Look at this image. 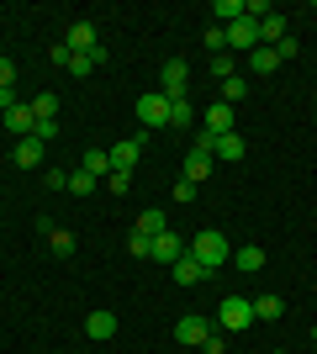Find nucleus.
I'll use <instances>...</instances> for the list:
<instances>
[{
	"label": "nucleus",
	"mask_w": 317,
	"mask_h": 354,
	"mask_svg": "<svg viewBox=\"0 0 317 354\" xmlns=\"http://www.w3.org/2000/svg\"><path fill=\"white\" fill-rule=\"evenodd\" d=\"M185 249H191V254L201 259V270H206V275H217V270H222L227 259H233V243H227V233H222V227H201V233L191 238Z\"/></svg>",
	"instance_id": "nucleus-1"
},
{
	"label": "nucleus",
	"mask_w": 317,
	"mask_h": 354,
	"mask_svg": "<svg viewBox=\"0 0 317 354\" xmlns=\"http://www.w3.org/2000/svg\"><path fill=\"white\" fill-rule=\"evenodd\" d=\"M217 328H222V333H243V328H254V301L227 296L222 307H217Z\"/></svg>",
	"instance_id": "nucleus-2"
},
{
	"label": "nucleus",
	"mask_w": 317,
	"mask_h": 354,
	"mask_svg": "<svg viewBox=\"0 0 317 354\" xmlns=\"http://www.w3.org/2000/svg\"><path fill=\"white\" fill-rule=\"evenodd\" d=\"M185 90H191V64L185 59H164V69H159V95L185 101Z\"/></svg>",
	"instance_id": "nucleus-3"
},
{
	"label": "nucleus",
	"mask_w": 317,
	"mask_h": 354,
	"mask_svg": "<svg viewBox=\"0 0 317 354\" xmlns=\"http://www.w3.org/2000/svg\"><path fill=\"white\" fill-rule=\"evenodd\" d=\"M137 127L153 133V127H169V95L148 90V95H137Z\"/></svg>",
	"instance_id": "nucleus-4"
},
{
	"label": "nucleus",
	"mask_w": 317,
	"mask_h": 354,
	"mask_svg": "<svg viewBox=\"0 0 317 354\" xmlns=\"http://www.w3.org/2000/svg\"><path fill=\"white\" fill-rule=\"evenodd\" d=\"M211 333H217V328H211V317H196V312H185L180 323H175V339H180V344H191V349H201V344H206Z\"/></svg>",
	"instance_id": "nucleus-5"
},
{
	"label": "nucleus",
	"mask_w": 317,
	"mask_h": 354,
	"mask_svg": "<svg viewBox=\"0 0 317 354\" xmlns=\"http://www.w3.org/2000/svg\"><path fill=\"white\" fill-rule=\"evenodd\" d=\"M143 143H148V133L122 138L117 148H106V153H111V169H127V175H133V169H137V159H143Z\"/></svg>",
	"instance_id": "nucleus-6"
},
{
	"label": "nucleus",
	"mask_w": 317,
	"mask_h": 354,
	"mask_svg": "<svg viewBox=\"0 0 317 354\" xmlns=\"http://www.w3.org/2000/svg\"><path fill=\"white\" fill-rule=\"evenodd\" d=\"M180 254H185V238H180V233H159V238H153V249H148V259L169 270L175 259H180Z\"/></svg>",
	"instance_id": "nucleus-7"
},
{
	"label": "nucleus",
	"mask_w": 317,
	"mask_h": 354,
	"mask_svg": "<svg viewBox=\"0 0 317 354\" xmlns=\"http://www.w3.org/2000/svg\"><path fill=\"white\" fill-rule=\"evenodd\" d=\"M201 133H211V138H222V133H233V106H206V117H201Z\"/></svg>",
	"instance_id": "nucleus-8"
},
{
	"label": "nucleus",
	"mask_w": 317,
	"mask_h": 354,
	"mask_svg": "<svg viewBox=\"0 0 317 354\" xmlns=\"http://www.w3.org/2000/svg\"><path fill=\"white\" fill-rule=\"evenodd\" d=\"M169 275H175V281H180V286H196V281H206V270H201V259H196V254H191V249H185L180 259L169 265Z\"/></svg>",
	"instance_id": "nucleus-9"
},
{
	"label": "nucleus",
	"mask_w": 317,
	"mask_h": 354,
	"mask_svg": "<svg viewBox=\"0 0 317 354\" xmlns=\"http://www.w3.org/2000/svg\"><path fill=\"white\" fill-rule=\"evenodd\" d=\"M64 48H69V53H90V48H101V37H95L90 21H75V27H69V37H64Z\"/></svg>",
	"instance_id": "nucleus-10"
},
{
	"label": "nucleus",
	"mask_w": 317,
	"mask_h": 354,
	"mask_svg": "<svg viewBox=\"0 0 317 354\" xmlns=\"http://www.w3.org/2000/svg\"><path fill=\"white\" fill-rule=\"evenodd\" d=\"M211 159H222V164H238V159H243V133H238V127L211 143Z\"/></svg>",
	"instance_id": "nucleus-11"
},
{
	"label": "nucleus",
	"mask_w": 317,
	"mask_h": 354,
	"mask_svg": "<svg viewBox=\"0 0 317 354\" xmlns=\"http://www.w3.org/2000/svg\"><path fill=\"white\" fill-rule=\"evenodd\" d=\"M275 317H286V301H280L275 291L254 296V323H275Z\"/></svg>",
	"instance_id": "nucleus-12"
},
{
	"label": "nucleus",
	"mask_w": 317,
	"mask_h": 354,
	"mask_svg": "<svg viewBox=\"0 0 317 354\" xmlns=\"http://www.w3.org/2000/svg\"><path fill=\"white\" fill-rule=\"evenodd\" d=\"M206 175H211V153H206V148H191V153H185V180L201 185Z\"/></svg>",
	"instance_id": "nucleus-13"
},
{
	"label": "nucleus",
	"mask_w": 317,
	"mask_h": 354,
	"mask_svg": "<svg viewBox=\"0 0 317 354\" xmlns=\"http://www.w3.org/2000/svg\"><path fill=\"white\" fill-rule=\"evenodd\" d=\"M79 169H85L90 180H106V175H111V153H106V148H85V159H79Z\"/></svg>",
	"instance_id": "nucleus-14"
},
{
	"label": "nucleus",
	"mask_w": 317,
	"mask_h": 354,
	"mask_svg": "<svg viewBox=\"0 0 317 354\" xmlns=\"http://www.w3.org/2000/svg\"><path fill=\"white\" fill-rule=\"evenodd\" d=\"M85 333H90V339H117V312H90V317H85Z\"/></svg>",
	"instance_id": "nucleus-15"
},
{
	"label": "nucleus",
	"mask_w": 317,
	"mask_h": 354,
	"mask_svg": "<svg viewBox=\"0 0 317 354\" xmlns=\"http://www.w3.org/2000/svg\"><path fill=\"white\" fill-rule=\"evenodd\" d=\"M233 265H238L243 275H254V270H265V249H259V243H243V249H233Z\"/></svg>",
	"instance_id": "nucleus-16"
},
{
	"label": "nucleus",
	"mask_w": 317,
	"mask_h": 354,
	"mask_svg": "<svg viewBox=\"0 0 317 354\" xmlns=\"http://www.w3.org/2000/svg\"><path fill=\"white\" fill-rule=\"evenodd\" d=\"M133 233H143V238H159V233H169L164 212H159V207H148V212H143V217L133 222Z\"/></svg>",
	"instance_id": "nucleus-17"
},
{
	"label": "nucleus",
	"mask_w": 317,
	"mask_h": 354,
	"mask_svg": "<svg viewBox=\"0 0 317 354\" xmlns=\"http://www.w3.org/2000/svg\"><path fill=\"white\" fill-rule=\"evenodd\" d=\"M32 122H37V117H32V106H27V101H21V106H11V111H6V127H11L16 138H32Z\"/></svg>",
	"instance_id": "nucleus-18"
},
{
	"label": "nucleus",
	"mask_w": 317,
	"mask_h": 354,
	"mask_svg": "<svg viewBox=\"0 0 317 354\" xmlns=\"http://www.w3.org/2000/svg\"><path fill=\"white\" fill-rule=\"evenodd\" d=\"M43 153H48V148L37 143V138H21V143H16V164H21V169H37Z\"/></svg>",
	"instance_id": "nucleus-19"
},
{
	"label": "nucleus",
	"mask_w": 317,
	"mask_h": 354,
	"mask_svg": "<svg viewBox=\"0 0 317 354\" xmlns=\"http://www.w3.org/2000/svg\"><path fill=\"white\" fill-rule=\"evenodd\" d=\"M249 69H254V74H275V69H280V59H275V48H265V43H259L254 53H249Z\"/></svg>",
	"instance_id": "nucleus-20"
},
{
	"label": "nucleus",
	"mask_w": 317,
	"mask_h": 354,
	"mask_svg": "<svg viewBox=\"0 0 317 354\" xmlns=\"http://www.w3.org/2000/svg\"><path fill=\"white\" fill-rule=\"evenodd\" d=\"M169 127H196V106H191V95H185V101H169Z\"/></svg>",
	"instance_id": "nucleus-21"
},
{
	"label": "nucleus",
	"mask_w": 317,
	"mask_h": 354,
	"mask_svg": "<svg viewBox=\"0 0 317 354\" xmlns=\"http://www.w3.org/2000/svg\"><path fill=\"white\" fill-rule=\"evenodd\" d=\"M280 37H286V21H280V16H265V21H259V43H265V48H275V43H280Z\"/></svg>",
	"instance_id": "nucleus-22"
},
{
	"label": "nucleus",
	"mask_w": 317,
	"mask_h": 354,
	"mask_svg": "<svg viewBox=\"0 0 317 354\" xmlns=\"http://www.w3.org/2000/svg\"><path fill=\"white\" fill-rule=\"evenodd\" d=\"M243 95H249V85H243V74H227V80H222V106H238Z\"/></svg>",
	"instance_id": "nucleus-23"
},
{
	"label": "nucleus",
	"mask_w": 317,
	"mask_h": 354,
	"mask_svg": "<svg viewBox=\"0 0 317 354\" xmlns=\"http://www.w3.org/2000/svg\"><path fill=\"white\" fill-rule=\"evenodd\" d=\"M32 138H37V143H53V138H59V117H37V122H32Z\"/></svg>",
	"instance_id": "nucleus-24"
},
{
	"label": "nucleus",
	"mask_w": 317,
	"mask_h": 354,
	"mask_svg": "<svg viewBox=\"0 0 317 354\" xmlns=\"http://www.w3.org/2000/svg\"><path fill=\"white\" fill-rule=\"evenodd\" d=\"M211 16H222L227 27H233V21H238V16H249V11H243V0H217V6H211Z\"/></svg>",
	"instance_id": "nucleus-25"
},
{
	"label": "nucleus",
	"mask_w": 317,
	"mask_h": 354,
	"mask_svg": "<svg viewBox=\"0 0 317 354\" xmlns=\"http://www.w3.org/2000/svg\"><path fill=\"white\" fill-rule=\"evenodd\" d=\"M101 185H106L111 196H127V191H133V175H127V169H111V175H106Z\"/></svg>",
	"instance_id": "nucleus-26"
},
{
	"label": "nucleus",
	"mask_w": 317,
	"mask_h": 354,
	"mask_svg": "<svg viewBox=\"0 0 317 354\" xmlns=\"http://www.w3.org/2000/svg\"><path fill=\"white\" fill-rule=\"evenodd\" d=\"M27 106H32V117H59V95H37Z\"/></svg>",
	"instance_id": "nucleus-27"
},
{
	"label": "nucleus",
	"mask_w": 317,
	"mask_h": 354,
	"mask_svg": "<svg viewBox=\"0 0 317 354\" xmlns=\"http://www.w3.org/2000/svg\"><path fill=\"white\" fill-rule=\"evenodd\" d=\"M69 191H75V196H90V191H101V180H90L85 169H79V175H69Z\"/></svg>",
	"instance_id": "nucleus-28"
},
{
	"label": "nucleus",
	"mask_w": 317,
	"mask_h": 354,
	"mask_svg": "<svg viewBox=\"0 0 317 354\" xmlns=\"http://www.w3.org/2000/svg\"><path fill=\"white\" fill-rule=\"evenodd\" d=\"M148 249H153V238H143V233H127V254H133V259H148Z\"/></svg>",
	"instance_id": "nucleus-29"
},
{
	"label": "nucleus",
	"mask_w": 317,
	"mask_h": 354,
	"mask_svg": "<svg viewBox=\"0 0 317 354\" xmlns=\"http://www.w3.org/2000/svg\"><path fill=\"white\" fill-rule=\"evenodd\" d=\"M90 69H95V59H90V53H75V59H69V74H75V80H85Z\"/></svg>",
	"instance_id": "nucleus-30"
},
{
	"label": "nucleus",
	"mask_w": 317,
	"mask_h": 354,
	"mask_svg": "<svg viewBox=\"0 0 317 354\" xmlns=\"http://www.w3.org/2000/svg\"><path fill=\"white\" fill-rule=\"evenodd\" d=\"M206 48L211 53H227V27H206Z\"/></svg>",
	"instance_id": "nucleus-31"
},
{
	"label": "nucleus",
	"mask_w": 317,
	"mask_h": 354,
	"mask_svg": "<svg viewBox=\"0 0 317 354\" xmlns=\"http://www.w3.org/2000/svg\"><path fill=\"white\" fill-rule=\"evenodd\" d=\"M175 201H185V207H191V201H196V185H191V180H175Z\"/></svg>",
	"instance_id": "nucleus-32"
},
{
	"label": "nucleus",
	"mask_w": 317,
	"mask_h": 354,
	"mask_svg": "<svg viewBox=\"0 0 317 354\" xmlns=\"http://www.w3.org/2000/svg\"><path fill=\"white\" fill-rule=\"evenodd\" d=\"M0 90H16V64L0 59Z\"/></svg>",
	"instance_id": "nucleus-33"
},
{
	"label": "nucleus",
	"mask_w": 317,
	"mask_h": 354,
	"mask_svg": "<svg viewBox=\"0 0 317 354\" xmlns=\"http://www.w3.org/2000/svg\"><path fill=\"white\" fill-rule=\"evenodd\" d=\"M233 64H238V59H222V53H217V59H211V74H217V80H227V74H238Z\"/></svg>",
	"instance_id": "nucleus-34"
},
{
	"label": "nucleus",
	"mask_w": 317,
	"mask_h": 354,
	"mask_svg": "<svg viewBox=\"0 0 317 354\" xmlns=\"http://www.w3.org/2000/svg\"><path fill=\"white\" fill-rule=\"evenodd\" d=\"M275 59H296V37H291V32L280 37V43H275Z\"/></svg>",
	"instance_id": "nucleus-35"
},
{
	"label": "nucleus",
	"mask_w": 317,
	"mask_h": 354,
	"mask_svg": "<svg viewBox=\"0 0 317 354\" xmlns=\"http://www.w3.org/2000/svg\"><path fill=\"white\" fill-rule=\"evenodd\" d=\"M201 354H227V339H222V333H211V339L201 344Z\"/></svg>",
	"instance_id": "nucleus-36"
},
{
	"label": "nucleus",
	"mask_w": 317,
	"mask_h": 354,
	"mask_svg": "<svg viewBox=\"0 0 317 354\" xmlns=\"http://www.w3.org/2000/svg\"><path fill=\"white\" fill-rule=\"evenodd\" d=\"M11 106H21V101H16V90H0V117H6Z\"/></svg>",
	"instance_id": "nucleus-37"
},
{
	"label": "nucleus",
	"mask_w": 317,
	"mask_h": 354,
	"mask_svg": "<svg viewBox=\"0 0 317 354\" xmlns=\"http://www.w3.org/2000/svg\"><path fill=\"white\" fill-rule=\"evenodd\" d=\"M312 339H317V323H312Z\"/></svg>",
	"instance_id": "nucleus-38"
},
{
	"label": "nucleus",
	"mask_w": 317,
	"mask_h": 354,
	"mask_svg": "<svg viewBox=\"0 0 317 354\" xmlns=\"http://www.w3.org/2000/svg\"><path fill=\"white\" fill-rule=\"evenodd\" d=\"M275 354H286V349H275Z\"/></svg>",
	"instance_id": "nucleus-39"
}]
</instances>
